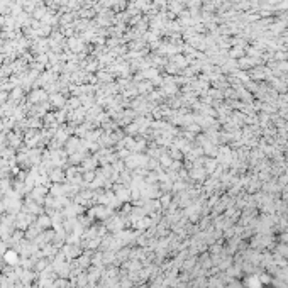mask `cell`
I'll use <instances>...</instances> for the list:
<instances>
[{"label":"cell","instance_id":"1","mask_svg":"<svg viewBox=\"0 0 288 288\" xmlns=\"http://www.w3.org/2000/svg\"><path fill=\"white\" fill-rule=\"evenodd\" d=\"M5 259H7V261H15V254H12V253H10V254L5 256Z\"/></svg>","mask_w":288,"mask_h":288}]
</instances>
